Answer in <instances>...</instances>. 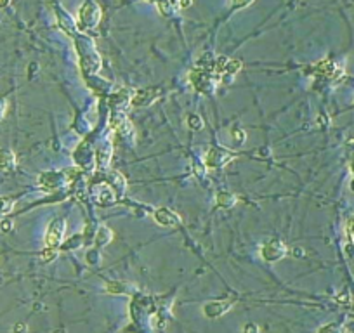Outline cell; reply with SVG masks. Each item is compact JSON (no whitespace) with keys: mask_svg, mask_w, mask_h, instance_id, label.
<instances>
[{"mask_svg":"<svg viewBox=\"0 0 354 333\" xmlns=\"http://www.w3.org/2000/svg\"><path fill=\"white\" fill-rule=\"evenodd\" d=\"M99 21V9L96 4L85 2L78 12V26L82 30L94 28Z\"/></svg>","mask_w":354,"mask_h":333,"instance_id":"1","label":"cell"},{"mask_svg":"<svg viewBox=\"0 0 354 333\" xmlns=\"http://www.w3.org/2000/svg\"><path fill=\"white\" fill-rule=\"evenodd\" d=\"M63 234H65V221L57 219V221H54L49 226L47 234H45V245H47V248H57L63 241Z\"/></svg>","mask_w":354,"mask_h":333,"instance_id":"2","label":"cell"},{"mask_svg":"<svg viewBox=\"0 0 354 333\" xmlns=\"http://www.w3.org/2000/svg\"><path fill=\"white\" fill-rule=\"evenodd\" d=\"M231 158H233V154H229L228 151H224V149L212 148V149H208V153L205 156V163L210 168H215V167H221V165H224V163H228Z\"/></svg>","mask_w":354,"mask_h":333,"instance_id":"3","label":"cell"},{"mask_svg":"<svg viewBox=\"0 0 354 333\" xmlns=\"http://www.w3.org/2000/svg\"><path fill=\"white\" fill-rule=\"evenodd\" d=\"M285 253H287V248H285V245L278 240L269 241V243L264 245V248H262V255H264V259L269 262L278 261V259L283 257Z\"/></svg>","mask_w":354,"mask_h":333,"instance_id":"4","label":"cell"},{"mask_svg":"<svg viewBox=\"0 0 354 333\" xmlns=\"http://www.w3.org/2000/svg\"><path fill=\"white\" fill-rule=\"evenodd\" d=\"M155 219L158 221V224L163 226H177L181 222V219L174 212H170L169 208H158L155 212Z\"/></svg>","mask_w":354,"mask_h":333,"instance_id":"5","label":"cell"},{"mask_svg":"<svg viewBox=\"0 0 354 333\" xmlns=\"http://www.w3.org/2000/svg\"><path fill=\"white\" fill-rule=\"evenodd\" d=\"M229 309H231V304L229 302H212V304H207L205 305L203 312H205L208 318H217V316H221V314L228 312Z\"/></svg>","mask_w":354,"mask_h":333,"instance_id":"6","label":"cell"},{"mask_svg":"<svg viewBox=\"0 0 354 333\" xmlns=\"http://www.w3.org/2000/svg\"><path fill=\"white\" fill-rule=\"evenodd\" d=\"M16 167V156L9 149L0 148V170H12Z\"/></svg>","mask_w":354,"mask_h":333,"instance_id":"7","label":"cell"},{"mask_svg":"<svg viewBox=\"0 0 354 333\" xmlns=\"http://www.w3.org/2000/svg\"><path fill=\"white\" fill-rule=\"evenodd\" d=\"M12 207H14V200L6 198V196H0V216L9 213L12 210Z\"/></svg>","mask_w":354,"mask_h":333,"instance_id":"8","label":"cell"},{"mask_svg":"<svg viewBox=\"0 0 354 333\" xmlns=\"http://www.w3.org/2000/svg\"><path fill=\"white\" fill-rule=\"evenodd\" d=\"M217 203L222 205V207H229V205L234 203V198H231V196H228V193H222L219 198H217Z\"/></svg>","mask_w":354,"mask_h":333,"instance_id":"9","label":"cell"},{"mask_svg":"<svg viewBox=\"0 0 354 333\" xmlns=\"http://www.w3.org/2000/svg\"><path fill=\"white\" fill-rule=\"evenodd\" d=\"M194 123L193 125V129H196V130H200L202 129V120H200V118L196 116V115H191V116H188V123Z\"/></svg>","mask_w":354,"mask_h":333,"instance_id":"10","label":"cell"},{"mask_svg":"<svg viewBox=\"0 0 354 333\" xmlns=\"http://www.w3.org/2000/svg\"><path fill=\"white\" fill-rule=\"evenodd\" d=\"M54 255H56V248H45V252H42V259L44 261H51Z\"/></svg>","mask_w":354,"mask_h":333,"instance_id":"11","label":"cell"},{"mask_svg":"<svg viewBox=\"0 0 354 333\" xmlns=\"http://www.w3.org/2000/svg\"><path fill=\"white\" fill-rule=\"evenodd\" d=\"M12 229V222L11 221H0V231L2 232H7Z\"/></svg>","mask_w":354,"mask_h":333,"instance_id":"12","label":"cell"},{"mask_svg":"<svg viewBox=\"0 0 354 333\" xmlns=\"http://www.w3.org/2000/svg\"><path fill=\"white\" fill-rule=\"evenodd\" d=\"M320 333H339V328L335 325H328V326H323L320 330Z\"/></svg>","mask_w":354,"mask_h":333,"instance_id":"13","label":"cell"},{"mask_svg":"<svg viewBox=\"0 0 354 333\" xmlns=\"http://www.w3.org/2000/svg\"><path fill=\"white\" fill-rule=\"evenodd\" d=\"M347 234H349V238L354 240V217L349 221V224H347Z\"/></svg>","mask_w":354,"mask_h":333,"instance_id":"14","label":"cell"},{"mask_svg":"<svg viewBox=\"0 0 354 333\" xmlns=\"http://www.w3.org/2000/svg\"><path fill=\"white\" fill-rule=\"evenodd\" d=\"M252 0H233V7H245L248 6Z\"/></svg>","mask_w":354,"mask_h":333,"instance_id":"15","label":"cell"},{"mask_svg":"<svg viewBox=\"0 0 354 333\" xmlns=\"http://www.w3.org/2000/svg\"><path fill=\"white\" fill-rule=\"evenodd\" d=\"M259 331V328L255 325H247L245 326V333H257Z\"/></svg>","mask_w":354,"mask_h":333,"instance_id":"16","label":"cell"},{"mask_svg":"<svg viewBox=\"0 0 354 333\" xmlns=\"http://www.w3.org/2000/svg\"><path fill=\"white\" fill-rule=\"evenodd\" d=\"M4 115H6V101L0 99V120L4 118Z\"/></svg>","mask_w":354,"mask_h":333,"instance_id":"17","label":"cell"},{"mask_svg":"<svg viewBox=\"0 0 354 333\" xmlns=\"http://www.w3.org/2000/svg\"><path fill=\"white\" fill-rule=\"evenodd\" d=\"M179 6L181 7H189V6H191V0H179Z\"/></svg>","mask_w":354,"mask_h":333,"instance_id":"18","label":"cell"},{"mask_svg":"<svg viewBox=\"0 0 354 333\" xmlns=\"http://www.w3.org/2000/svg\"><path fill=\"white\" fill-rule=\"evenodd\" d=\"M9 4H11V0H0V9H4V7H7Z\"/></svg>","mask_w":354,"mask_h":333,"instance_id":"19","label":"cell"},{"mask_svg":"<svg viewBox=\"0 0 354 333\" xmlns=\"http://www.w3.org/2000/svg\"><path fill=\"white\" fill-rule=\"evenodd\" d=\"M352 172H354V165H352Z\"/></svg>","mask_w":354,"mask_h":333,"instance_id":"20","label":"cell"}]
</instances>
